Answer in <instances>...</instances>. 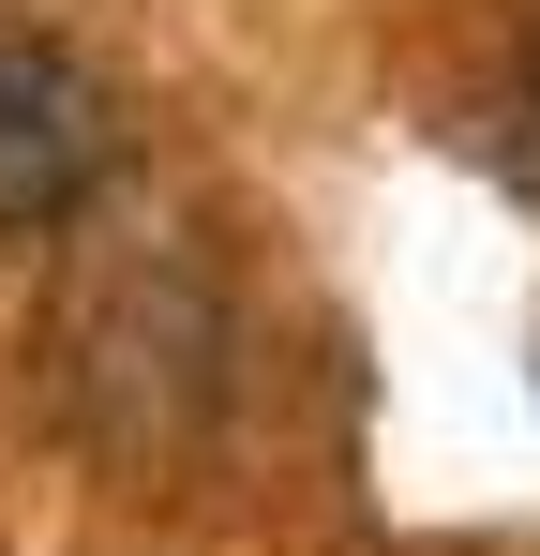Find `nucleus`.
Segmentation results:
<instances>
[{"label": "nucleus", "instance_id": "f257e3e1", "mask_svg": "<svg viewBox=\"0 0 540 556\" xmlns=\"http://www.w3.org/2000/svg\"><path fill=\"white\" fill-rule=\"evenodd\" d=\"M105 181V91L61 46H0V226H61Z\"/></svg>", "mask_w": 540, "mask_h": 556}, {"label": "nucleus", "instance_id": "f03ea898", "mask_svg": "<svg viewBox=\"0 0 540 556\" xmlns=\"http://www.w3.org/2000/svg\"><path fill=\"white\" fill-rule=\"evenodd\" d=\"M511 151H526V181H540V46H526V76H511Z\"/></svg>", "mask_w": 540, "mask_h": 556}]
</instances>
